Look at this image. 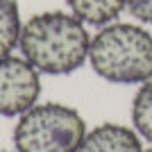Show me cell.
I'll return each mask as SVG.
<instances>
[{
    "label": "cell",
    "instance_id": "cell-1",
    "mask_svg": "<svg viewBox=\"0 0 152 152\" xmlns=\"http://www.w3.org/2000/svg\"><path fill=\"white\" fill-rule=\"evenodd\" d=\"M23 57L45 75H68L89 59L91 37L82 20L66 12H41L23 23Z\"/></svg>",
    "mask_w": 152,
    "mask_h": 152
},
{
    "label": "cell",
    "instance_id": "cell-2",
    "mask_svg": "<svg viewBox=\"0 0 152 152\" xmlns=\"http://www.w3.org/2000/svg\"><path fill=\"white\" fill-rule=\"evenodd\" d=\"M89 61L111 84H143L152 80V34L134 23H109L91 39Z\"/></svg>",
    "mask_w": 152,
    "mask_h": 152
},
{
    "label": "cell",
    "instance_id": "cell-3",
    "mask_svg": "<svg viewBox=\"0 0 152 152\" xmlns=\"http://www.w3.org/2000/svg\"><path fill=\"white\" fill-rule=\"evenodd\" d=\"M84 136V118L59 102L34 104L14 127V145L18 152H77Z\"/></svg>",
    "mask_w": 152,
    "mask_h": 152
},
{
    "label": "cell",
    "instance_id": "cell-4",
    "mask_svg": "<svg viewBox=\"0 0 152 152\" xmlns=\"http://www.w3.org/2000/svg\"><path fill=\"white\" fill-rule=\"evenodd\" d=\"M41 95L39 70L25 57H0V116H23Z\"/></svg>",
    "mask_w": 152,
    "mask_h": 152
},
{
    "label": "cell",
    "instance_id": "cell-5",
    "mask_svg": "<svg viewBox=\"0 0 152 152\" xmlns=\"http://www.w3.org/2000/svg\"><path fill=\"white\" fill-rule=\"evenodd\" d=\"M77 152H143L136 129L116 123H102L86 132Z\"/></svg>",
    "mask_w": 152,
    "mask_h": 152
},
{
    "label": "cell",
    "instance_id": "cell-6",
    "mask_svg": "<svg viewBox=\"0 0 152 152\" xmlns=\"http://www.w3.org/2000/svg\"><path fill=\"white\" fill-rule=\"evenodd\" d=\"M66 2L70 7V14L77 16L84 25L98 27L114 23L123 9H127V0H66Z\"/></svg>",
    "mask_w": 152,
    "mask_h": 152
},
{
    "label": "cell",
    "instance_id": "cell-7",
    "mask_svg": "<svg viewBox=\"0 0 152 152\" xmlns=\"http://www.w3.org/2000/svg\"><path fill=\"white\" fill-rule=\"evenodd\" d=\"M20 9L16 0H0V57L12 55V50L20 43Z\"/></svg>",
    "mask_w": 152,
    "mask_h": 152
},
{
    "label": "cell",
    "instance_id": "cell-8",
    "mask_svg": "<svg viewBox=\"0 0 152 152\" xmlns=\"http://www.w3.org/2000/svg\"><path fill=\"white\" fill-rule=\"evenodd\" d=\"M132 123L134 129L152 143V80L143 82L132 100Z\"/></svg>",
    "mask_w": 152,
    "mask_h": 152
},
{
    "label": "cell",
    "instance_id": "cell-9",
    "mask_svg": "<svg viewBox=\"0 0 152 152\" xmlns=\"http://www.w3.org/2000/svg\"><path fill=\"white\" fill-rule=\"evenodd\" d=\"M127 12L139 23H152V0H127Z\"/></svg>",
    "mask_w": 152,
    "mask_h": 152
},
{
    "label": "cell",
    "instance_id": "cell-10",
    "mask_svg": "<svg viewBox=\"0 0 152 152\" xmlns=\"http://www.w3.org/2000/svg\"><path fill=\"white\" fill-rule=\"evenodd\" d=\"M148 152H152V148H150V150H148Z\"/></svg>",
    "mask_w": 152,
    "mask_h": 152
},
{
    "label": "cell",
    "instance_id": "cell-11",
    "mask_svg": "<svg viewBox=\"0 0 152 152\" xmlns=\"http://www.w3.org/2000/svg\"><path fill=\"white\" fill-rule=\"evenodd\" d=\"M16 152H18V150H16Z\"/></svg>",
    "mask_w": 152,
    "mask_h": 152
}]
</instances>
